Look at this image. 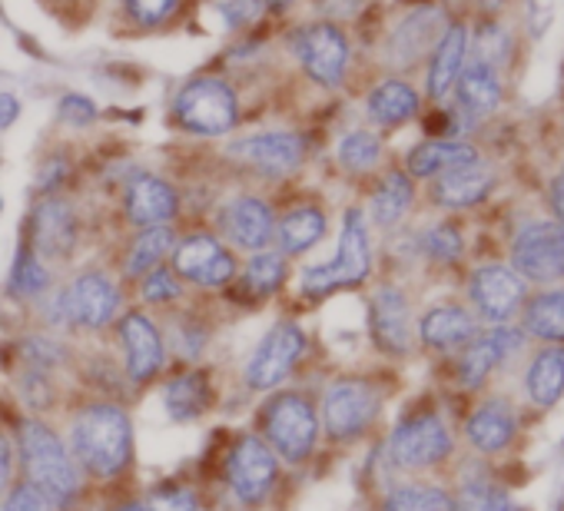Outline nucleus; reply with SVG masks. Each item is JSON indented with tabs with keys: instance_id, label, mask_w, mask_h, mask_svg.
<instances>
[{
	"instance_id": "1a4fd4ad",
	"label": "nucleus",
	"mask_w": 564,
	"mask_h": 511,
	"mask_svg": "<svg viewBox=\"0 0 564 511\" xmlns=\"http://www.w3.org/2000/svg\"><path fill=\"white\" fill-rule=\"evenodd\" d=\"M61 319L80 329H104L117 309H120V293L110 276L104 273H84L77 276L64 293H61Z\"/></svg>"
},
{
	"instance_id": "f8f14e48",
	"label": "nucleus",
	"mask_w": 564,
	"mask_h": 511,
	"mask_svg": "<svg viewBox=\"0 0 564 511\" xmlns=\"http://www.w3.org/2000/svg\"><path fill=\"white\" fill-rule=\"evenodd\" d=\"M293 47L306 67V74L323 84V87H336L346 74L349 64V44L343 37L339 28L333 24H310L293 37Z\"/></svg>"
},
{
	"instance_id": "2eb2a0df",
	"label": "nucleus",
	"mask_w": 564,
	"mask_h": 511,
	"mask_svg": "<svg viewBox=\"0 0 564 511\" xmlns=\"http://www.w3.org/2000/svg\"><path fill=\"white\" fill-rule=\"evenodd\" d=\"M173 267L186 283H199V286H226L236 276V263L232 256L223 249L219 239L213 236H189L176 246L173 252Z\"/></svg>"
},
{
	"instance_id": "f704fd0d",
	"label": "nucleus",
	"mask_w": 564,
	"mask_h": 511,
	"mask_svg": "<svg viewBox=\"0 0 564 511\" xmlns=\"http://www.w3.org/2000/svg\"><path fill=\"white\" fill-rule=\"evenodd\" d=\"M323 232H326V216L313 206L293 209L279 222V242L286 252H306L310 246L323 239Z\"/></svg>"
},
{
	"instance_id": "4be33fe9",
	"label": "nucleus",
	"mask_w": 564,
	"mask_h": 511,
	"mask_svg": "<svg viewBox=\"0 0 564 511\" xmlns=\"http://www.w3.org/2000/svg\"><path fill=\"white\" fill-rule=\"evenodd\" d=\"M491 189H495V173L478 160V163H468V166H458V170H448V173L435 176L432 196H435L438 206L465 209V206L481 203Z\"/></svg>"
},
{
	"instance_id": "a18cd8bd",
	"label": "nucleus",
	"mask_w": 564,
	"mask_h": 511,
	"mask_svg": "<svg viewBox=\"0 0 564 511\" xmlns=\"http://www.w3.org/2000/svg\"><path fill=\"white\" fill-rule=\"evenodd\" d=\"M180 296V283H176V276L170 273V270H163V267H156L153 273H147L143 276V300L147 303H173Z\"/></svg>"
},
{
	"instance_id": "ddd939ff",
	"label": "nucleus",
	"mask_w": 564,
	"mask_h": 511,
	"mask_svg": "<svg viewBox=\"0 0 564 511\" xmlns=\"http://www.w3.org/2000/svg\"><path fill=\"white\" fill-rule=\"evenodd\" d=\"M275 455L272 448L262 442V438H239L236 448L229 452V461H226V478H229V488L236 491L239 501H262L265 491L272 488L275 481Z\"/></svg>"
},
{
	"instance_id": "b1692460",
	"label": "nucleus",
	"mask_w": 564,
	"mask_h": 511,
	"mask_svg": "<svg viewBox=\"0 0 564 511\" xmlns=\"http://www.w3.org/2000/svg\"><path fill=\"white\" fill-rule=\"evenodd\" d=\"M465 61H468V31L462 24H448L442 41L435 44L432 64H429V97L432 100H445L455 90Z\"/></svg>"
},
{
	"instance_id": "8fccbe9b",
	"label": "nucleus",
	"mask_w": 564,
	"mask_h": 511,
	"mask_svg": "<svg viewBox=\"0 0 564 511\" xmlns=\"http://www.w3.org/2000/svg\"><path fill=\"white\" fill-rule=\"evenodd\" d=\"M366 0H319V8L329 14V18H356L362 11Z\"/></svg>"
},
{
	"instance_id": "c85d7f7f",
	"label": "nucleus",
	"mask_w": 564,
	"mask_h": 511,
	"mask_svg": "<svg viewBox=\"0 0 564 511\" xmlns=\"http://www.w3.org/2000/svg\"><path fill=\"white\" fill-rule=\"evenodd\" d=\"M163 402H166V412H170L176 422L199 418V415L209 409V402H213V389H209L206 372L189 369V372L176 376V379L163 389Z\"/></svg>"
},
{
	"instance_id": "412c9836",
	"label": "nucleus",
	"mask_w": 564,
	"mask_h": 511,
	"mask_svg": "<svg viewBox=\"0 0 564 511\" xmlns=\"http://www.w3.org/2000/svg\"><path fill=\"white\" fill-rule=\"evenodd\" d=\"M123 349H127V372L133 382H147L163 366V343L156 326L143 313H127L120 323Z\"/></svg>"
},
{
	"instance_id": "6ab92c4d",
	"label": "nucleus",
	"mask_w": 564,
	"mask_h": 511,
	"mask_svg": "<svg viewBox=\"0 0 564 511\" xmlns=\"http://www.w3.org/2000/svg\"><path fill=\"white\" fill-rule=\"evenodd\" d=\"M455 97H458V110L475 120V117H488L501 107L505 87H501V70L481 61H465L458 84H455Z\"/></svg>"
},
{
	"instance_id": "13d9d810",
	"label": "nucleus",
	"mask_w": 564,
	"mask_h": 511,
	"mask_svg": "<svg viewBox=\"0 0 564 511\" xmlns=\"http://www.w3.org/2000/svg\"><path fill=\"white\" fill-rule=\"evenodd\" d=\"M561 176H564V173H561Z\"/></svg>"
},
{
	"instance_id": "dca6fc26",
	"label": "nucleus",
	"mask_w": 564,
	"mask_h": 511,
	"mask_svg": "<svg viewBox=\"0 0 564 511\" xmlns=\"http://www.w3.org/2000/svg\"><path fill=\"white\" fill-rule=\"evenodd\" d=\"M521 300H524V280L508 267H481L471 276V303L495 326L508 323L521 306Z\"/></svg>"
},
{
	"instance_id": "f257e3e1",
	"label": "nucleus",
	"mask_w": 564,
	"mask_h": 511,
	"mask_svg": "<svg viewBox=\"0 0 564 511\" xmlns=\"http://www.w3.org/2000/svg\"><path fill=\"white\" fill-rule=\"evenodd\" d=\"M133 452L130 418L117 405H90L70 428V455L77 468L94 478H113L127 468Z\"/></svg>"
},
{
	"instance_id": "c03bdc74",
	"label": "nucleus",
	"mask_w": 564,
	"mask_h": 511,
	"mask_svg": "<svg viewBox=\"0 0 564 511\" xmlns=\"http://www.w3.org/2000/svg\"><path fill=\"white\" fill-rule=\"evenodd\" d=\"M180 0H127V11L137 24L143 28H156L163 24L173 11H176Z\"/></svg>"
},
{
	"instance_id": "20e7f679",
	"label": "nucleus",
	"mask_w": 564,
	"mask_h": 511,
	"mask_svg": "<svg viewBox=\"0 0 564 511\" xmlns=\"http://www.w3.org/2000/svg\"><path fill=\"white\" fill-rule=\"evenodd\" d=\"M259 422H262V435H265L269 448L286 461H303L316 445L319 422H316L310 399L300 392L272 395L269 405L262 409Z\"/></svg>"
},
{
	"instance_id": "37998d69",
	"label": "nucleus",
	"mask_w": 564,
	"mask_h": 511,
	"mask_svg": "<svg viewBox=\"0 0 564 511\" xmlns=\"http://www.w3.org/2000/svg\"><path fill=\"white\" fill-rule=\"evenodd\" d=\"M0 511H57V504H54L41 488H34L31 481H21V485L4 498Z\"/></svg>"
},
{
	"instance_id": "39448f33",
	"label": "nucleus",
	"mask_w": 564,
	"mask_h": 511,
	"mask_svg": "<svg viewBox=\"0 0 564 511\" xmlns=\"http://www.w3.org/2000/svg\"><path fill=\"white\" fill-rule=\"evenodd\" d=\"M173 113H176L180 127H186L189 133L219 137V133H229L236 127L239 110H236V94L223 80L199 77L180 90Z\"/></svg>"
},
{
	"instance_id": "72a5a7b5",
	"label": "nucleus",
	"mask_w": 564,
	"mask_h": 511,
	"mask_svg": "<svg viewBox=\"0 0 564 511\" xmlns=\"http://www.w3.org/2000/svg\"><path fill=\"white\" fill-rule=\"evenodd\" d=\"M173 249V229L170 226H150L137 236V242L130 246V256H127V276H147L153 273L163 256Z\"/></svg>"
},
{
	"instance_id": "bb28decb",
	"label": "nucleus",
	"mask_w": 564,
	"mask_h": 511,
	"mask_svg": "<svg viewBox=\"0 0 564 511\" xmlns=\"http://www.w3.org/2000/svg\"><path fill=\"white\" fill-rule=\"evenodd\" d=\"M465 435H468L471 448H478L485 455L501 452L514 438V409L505 399H491V402L478 405L465 425Z\"/></svg>"
},
{
	"instance_id": "9d476101",
	"label": "nucleus",
	"mask_w": 564,
	"mask_h": 511,
	"mask_svg": "<svg viewBox=\"0 0 564 511\" xmlns=\"http://www.w3.org/2000/svg\"><path fill=\"white\" fill-rule=\"evenodd\" d=\"M448 452H452V435L438 415L405 418L389 438V455L399 468H429L438 465Z\"/></svg>"
},
{
	"instance_id": "5701e85b",
	"label": "nucleus",
	"mask_w": 564,
	"mask_h": 511,
	"mask_svg": "<svg viewBox=\"0 0 564 511\" xmlns=\"http://www.w3.org/2000/svg\"><path fill=\"white\" fill-rule=\"evenodd\" d=\"M127 216L137 226H166L176 216V193L160 176H137L127 186Z\"/></svg>"
},
{
	"instance_id": "c756f323",
	"label": "nucleus",
	"mask_w": 564,
	"mask_h": 511,
	"mask_svg": "<svg viewBox=\"0 0 564 511\" xmlns=\"http://www.w3.org/2000/svg\"><path fill=\"white\" fill-rule=\"evenodd\" d=\"M528 399L541 409L554 405L564 395V346H547L534 356L528 369Z\"/></svg>"
},
{
	"instance_id": "5fc2aeb1",
	"label": "nucleus",
	"mask_w": 564,
	"mask_h": 511,
	"mask_svg": "<svg viewBox=\"0 0 564 511\" xmlns=\"http://www.w3.org/2000/svg\"><path fill=\"white\" fill-rule=\"evenodd\" d=\"M505 4H508V0H478V8H481L485 14H498Z\"/></svg>"
},
{
	"instance_id": "cd10ccee",
	"label": "nucleus",
	"mask_w": 564,
	"mask_h": 511,
	"mask_svg": "<svg viewBox=\"0 0 564 511\" xmlns=\"http://www.w3.org/2000/svg\"><path fill=\"white\" fill-rule=\"evenodd\" d=\"M468 163H478V150L465 140H448V137L425 140L409 153L412 176H442V173L468 166Z\"/></svg>"
},
{
	"instance_id": "0eeeda50",
	"label": "nucleus",
	"mask_w": 564,
	"mask_h": 511,
	"mask_svg": "<svg viewBox=\"0 0 564 511\" xmlns=\"http://www.w3.org/2000/svg\"><path fill=\"white\" fill-rule=\"evenodd\" d=\"M306 349V336L296 323H275L262 343L256 346L252 359H249V369H246V382L259 392H269L275 389L282 379L293 372V366L300 362Z\"/></svg>"
},
{
	"instance_id": "de8ad7c7",
	"label": "nucleus",
	"mask_w": 564,
	"mask_h": 511,
	"mask_svg": "<svg viewBox=\"0 0 564 511\" xmlns=\"http://www.w3.org/2000/svg\"><path fill=\"white\" fill-rule=\"evenodd\" d=\"M259 11H262V0H226V4H219V14L229 31L252 24L259 18Z\"/></svg>"
},
{
	"instance_id": "9b49d317",
	"label": "nucleus",
	"mask_w": 564,
	"mask_h": 511,
	"mask_svg": "<svg viewBox=\"0 0 564 511\" xmlns=\"http://www.w3.org/2000/svg\"><path fill=\"white\" fill-rule=\"evenodd\" d=\"M445 34V11L435 4H422L415 11H409L395 31L386 41V61L392 67H412L419 64L429 51H435V44Z\"/></svg>"
},
{
	"instance_id": "aec40b11",
	"label": "nucleus",
	"mask_w": 564,
	"mask_h": 511,
	"mask_svg": "<svg viewBox=\"0 0 564 511\" xmlns=\"http://www.w3.org/2000/svg\"><path fill=\"white\" fill-rule=\"evenodd\" d=\"M223 232L239 246V249H256L262 252V246H269L272 232H275V219L272 209L256 199V196H239L223 209Z\"/></svg>"
},
{
	"instance_id": "a878e982",
	"label": "nucleus",
	"mask_w": 564,
	"mask_h": 511,
	"mask_svg": "<svg viewBox=\"0 0 564 511\" xmlns=\"http://www.w3.org/2000/svg\"><path fill=\"white\" fill-rule=\"evenodd\" d=\"M514 346H518V336H514L511 329H491V333H485V336H475V339L468 343L462 362H458V379H462L468 389L481 385V382L488 379V372H491Z\"/></svg>"
},
{
	"instance_id": "4c0bfd02",
	"label": "nucleus",
	"mask_w": 564,
	"mask_h": 511,
	"mask_svg": "<svg viewBox=\"0 0 564 511\" xmlns=\"http://www.w3.org/2000/svg\"><path fill=\"white\" fill-rule=\"evenodd\" d=\"M286 280V263H282L279 252H256L246 263V290L256 296H269Z\"/></svg>"
},
{
	"instance_id": "a211bd4d",
	"label": "nucleus",
	"mask_w": 564,
	"mask_h": 511,
	"mask_svg": "<svg viewBox=\"0 0 564 511\" xmlns=\"http://www.w3.org/2000/svg\"><path fill=\"white\" fill-rule=\"evenodd\" d=\"M77 242V216L64 199H44L34 209V252L44 260H67Z\"/></svg>"
},
{
	"instance_id": "6e6552de",
	"label": "nucleus",
	"mask_w": 564,
	"mask_h": 511,
	"mask_svg": "<svg viewBox=\"0 0 564 511\" xmlns=\"http://www.w3.org/2000/svg\"><path fill=\"white\" fill-rule=\"evenodd\" d=\"M376 415H379V392L362 379H343L326 392L323 422L329 438L336 442L356 438L372 425Z\"/></svg>"
},
{
	"instance_id": "473e14b6",
	"label": "nucleus",
	"mask_w": 564,
	"mask_h": 511,
	"mask_svg": "<svg viewBox=\"0 0 564 511\" xmlns=\"http://www.w3.org/2000/svg\"><path fill=\"white\" fill-rule=\"evenodd\" d=\"M524 329L544 343H564V290L541 293L524 313Z\"/></svg>"
},
{
	"instance_id": "ea45409f",
	"label": "nucleus",
	"mask_w": 564,
	"mask_h": 511,
	"mask_svg": "<svg viewBox=\"0 0 564 511\" xmlns=\"http://www.w3.org/2000/svg\"><path fill=\"white\" fill-rule=\"evenodd\" d=\"M51 286V273H47V267L41 263V256L31 249H24L21 256H18V263H14V273H11V293L14 296H24V300H34V296H41L44 290Z\"/></svg>"
},
{
	"instance_id": "4468645a",
	"label": "nucleus",
	"mask_w": 564,
	"mask_h": 511,
	"mask_svg": "<svg viewBox=\"0 0 564 511\" xmlns=\"http://www.w3.org/2000/svg\"><path fill=\"white\" fill-rule=\"evenodd\" d=\"M229 153L239 163H246L265 176H286V173L300 170V163L306 156V143L296 133H256V137L236 140L229 146Z\"/></svg>"
},
{
	"instance_id": "c9c22d12",
	"label": "nucleus",
	"mask_w": 564,
	"mask_h": 511,
	"mask_svg": "<svg viewBox=\"0 0 564 511\" xmlns=\"http://www.w3.org/2000/svg\"><path fill=\"white\" fill-rule=\"evenodd\" d=\"M452 511H521L505 488L491 485L488 478H471L462 485L458 498L452 501Z\"/></svg>"
},
{
	"instance_id": "864d4df0",
	"label": "nucleus",
	"mask_w": 564,
	"mask_h": 511,
	"mask_svg": "<svg viewBox=\"0 0 564 511\" xmlns=\"http://www.w3.org/2000/svg\"><path fill=\"white\" fill-rule=\"evenodd\" d=\"M551 209L557 213V222L564 226V176L551 183Z\"/></svg>"
},
{
	"instance_id": "7ed1b4c3",
	"label": "nucleus",
	"mask_w": 564,
	"mask_h": 511,
	"mask_svg": "<svg viewBox=\"0 0 564 511\" xmlns=\"http://www.w3.org/2000/svg\"><path fill=\"white\" fill-rule=\"evenodd\" d=\"M372 270V256H369V229H366V216L359 209L346 213L343 222V239H339V252L336 260L326 267H313L303 273V293L306 296H326L333 290L343 286H359Z\"/></svg>"
},
{
	"instance_id": "6e6d98bb",
	"label": "nucleus",
	"mask_w": 564,
	"mask_h": 511,
	"mask_svg": "<svg viewBox=\"0 0 564 511\" xmlns=\"http://www.w3.org/2000/svg\"><path fill=\"white\" fill-rule=\"evenodd\" d=\"M262 4H265L269 11H286V8L293 4V0H262Z\"/></svg>"
},
{
	"instance_id": "7c9ffc66",
	"label": "nucleus",
	"mask_w": 564,
	"mask_h": 511,
	"mask_svg": "<svg viewBox=\"0 0 564 511\" xmlns=\"http://www.w3.org/2000/svg\"><path fill=\"white\" fill-rule=\"evenodd\" d=\"M419 113V94L405 80H386L369 94V117L379 127H399Z\"/></svg>"
},
{
	"instance_id": "a19ab883",
	"label": "nucleus",
	"mask_w": 564,
	"mask_h": 511,
	"mask_svg": "<svg viewBox=\"0 0 564 511\" xmlns=\"http://www.w3.org/2000/svg\"><path fill=\"white\" fill-rule=\"evenodd\" d=\"M511 57V34L501 24H481V31L475 34V51L471 61L501 67Z\"/></svg>"
},
{
	"instance_id": "2f4dec72",
	"label": "nucleus",
	"mask_w": 564,
	"mask_h": 511,
	"mask_svg": "<svg viewBox=\"0 0 564 511\" xmlns=\"http://www.w3.org/2000/svg\"><path fill=\"white\" fill-rule=\"evenodd\" d=\"M412 199H415L412 180L405 173H389L379 183V189L372 193V219L389 229V226H395L409 213Z\"/></svg>"
},
{
	"instance_id": "423d86ee",
	"label": "nucleus",
	"mask_w": 564,
	"mask_h": 511,
	"mask_svg": "<svg viewBox=\"0 0 564 511\" xmlns=\"http://www.w3.org/2000/svg\"><path fill=\"white\" fill-rule=\"evenodd\" d=\"M511 263L521 280L551 283L564 276V226L561 222H531L514 236Z\"/></svg>"
},
{
	"instance_id": "49530a36",
	"label": "nucleus",
	"mask_w": 564,
	"mask_h": 511,
	"mask_svg": "<svg viewBox=\"0 0 564 511\" xmlns=\"http://www.w3.org/2000/svg\"><path fill=\"white\" fill-rule=\"evenodd\" d=\"M147 511H196V494L189 488H160L150 494L147 501Z\"/></svg>"
},
{
	"instance_id": "393cba45",
	"label": "nucleus",
	"mask_w": 564,
	"mask_h": 511,
	"mask_svg": "<svg viewBox=\"0 0 564 511\" xmlns=\"http://www.w3.org/2000/svg\"><path fill=\"white\" fill-rule=\"evenodd\" d=\"M475 316L462 306H435L422 316L419 323V336L425 346L432 349H458V346H468L475 339Z\"/></svg>"
},
{
	"instance_id": "3c124183",
	"label": "nucleus",
	"mask_w": 564,
	"mask_h": 511,
	"mask_svg": "<svg viewBox=\"0 0 564 511\" xmlns=\"http://www.w3.org/2000/svg\"><path fill=\"white\" fill-rule=\"evenodd\" d=\"M11 471H14V452H11V442L0 435V494H4L11 481Z\"/></svg>"
},
{
	"instance_id": "79ce46f5",
	"label": "nucleus",
	"mask_w": 564,
	"mask_h": 511,
	"mask_svg": "<svg viewBox=\"0 0 564 511\" xmlns=\"http://www.w3.org/2000/svg\"><path fill=\"white\" fill-rule=\"evenodd\" d=\"M425 252L432 256V260L438 263H455L458 256H462V236L452 222H438L425 232Z\"/></svg>"
},
{
	"instance_id": "58836bf2",
	"label": "nucleus",
	"mask_w": 564,
	"mask_h": 511,
	"mask_svg": "<svg viewBox=\"0 0 564 511\" xmlns=\"http://www.w3.org/2000/svg\"><path fill=\"white\" fill-rule=\"evenodd\" d=\"M386 511H452V498L442 488L409 485L386 498Z\"/></svg>"
},
{
	"instance_id": "f03ea898",
	"label": "nucleus",
	"mask_w": 564,
	"mask_h": 511,
	"mask_svg": "<svg viewBox=\"0 0 564 511\" xmlns=\"http://www.w3.org/2000/svg\"><path fill=\"white\" fill-rule=\"evenodd\" d=\"M21 461H24L28 481L34 488H41L57 508L70 504L77 498L80 468H77L70 448L41 418H24L21 422Z\"/></svg>"
},
{
	"instance_id": "4d7b16f0",
	"label": "nucleus",
	"mask_w": 564,
	"mask_h": 511,
	"mask_svg": "<svg viewBox=\"0 0 564 511\" xmlns=\"http://www.w3.org/2000/svg\"><path fill=\"white\" fill-rule=\"evenodd\" d=\"M117 511H147V504H137V501H130V504H120Z\"/></svg>"
},
{
	"instance_id": "f3484780",
	"label": "nucleus",
	"mask_w": 564,
	"mask_h": 511,
	"mask_svg": "<svg viewBox=\"0 0 564 511\" xmlns=\"http://www.w3.org/2000/svg\"><path fill=\"white\" fill-rule=\"evenodd\" d=\"M369 326H372V339L379 349L402 356L412 346V323H409V300L392 290L382 286L372 296V309H369Z\"/></svg>"
},
{
	"instance_id": "603ef678",
	"label": "nucleus",
	"mask_w": 564,
	"mask_h": 511,
	"mask_svg": "<svg viewBox=\"0 0 564 511\" xmlns=\"http://www.w3.org/2000/svg\"><path fill=\"white\" fill-rule=\"evenodd\" d=\"M21 117V104L14 94H0V130H8Z\"/></svg>"
},
{
	"instance_id": "09e8293b",
	"label": "nucleus",
	"mask_w": 564,
	"mask_h": 511,
	"mask_svg": "<svg viewBox=\"0 0 564 511\" xmlns=\"http://www.w3.org/2000/svg\"><path fill=\"white\" fill-rule=\"evenodd\" d=\"M61 120L70 123V127H87L97 120V107L90 97H80V94H67L61 100Z\"/></svg>"
},
{
	"instance_id": "e433bc0d",
	"label": "nucleus",
	"mask_w": 564,
	"mask_h": 511,
	"mask_svg": "<svg viewBox=\"0 0 564 511\" xmlns=\"http://www.w3.org/2000/svg\"><path fill=\"white\" fill-rule=\"evenodd\" d=\"M382 156V143L369 130H352L349 137L339 140V163L349 173H369Z\"/></svg>"
}]
</instances>
